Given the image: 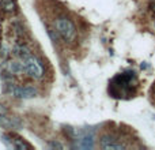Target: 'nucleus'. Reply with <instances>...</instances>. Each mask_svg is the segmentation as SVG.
<instances>
[{
	"mask_svg": "<svg viewBox=\"0 0 155 150\" xmlns=\"http://www.w3.org/2000/svg\"><path fill=\"white\" fill-rule=\"evenodd\" d=\"M137 86V79H136V74L134 71H125L123 74L116 75L112 79L109 85V93L112 97H131L135 94V89Z\"/></svg>",
	"mask_w": 155,
	"mask_h": 150,
	"instance_id": "f257e3e1",
	"label": "nucleus"
},
{
	"mask_svg": "<svg viewBox=\"0 0 155 150\" xmlns=\"http://www.w3.org/2000/svg\"><path fill=\"white\" fill-rule=\"evenodd\" d=\"M54 30L56 33L59 34V37L61 38L63 41L65 43H74L78 37V30H76V26L74 23V21L71 18L65 15H61V16H57L54 19Z\"/></svg>",
	"mask_w": 155,
	"mask_h": 150,
	"instance_id": "f03ea898",
	"label": "nucleus"
},
{
	"mask_svg": "<svg viewBox=\"0 0 155 150\" xmlns=\"http://www.w3.org/2000/svg\"><path fill=\"white\" fill-rule=\"evenodd\" d=\"M25 64V74L33 79H42L45 75V66H44L42 59L37 55H30L26 60H23Z\"/></svg>",
	"mask_w": 155,
	"mask_h": 150,
	"instance_id": "7ed1b4c3",
	"label": "nucleus"
},
{
	"mask_svg": "<svg viewBox=\"0 0 155 150\" xmlns=\"http://www.w3.org/2000/svg\"><path fill=\"white\" fill-rule=\"evenodd\" d=\"M8 91L18 100H30L37 97L38 90L34 85H8Z\"/></svg>",
	"mask_w": 155,
	"mask_h": 150,
	"instance_id": "20e7f679",
	"label": "nucleus"
},
{
	"mask_svg": "<svg viewBox=\"0 0 155 150\" xmlns=\"http://www.w3.org/2000/svg\"><path fill=\"white\" fill-rule=\"evenodd\" d=\"M99 146L105 150H121L127 149V145L123 143L117 137L110 134H104L99 139Z\"/></svg>",
	"mask_w": 155,
	"mask_h": 150,
	"instance_id": "39448f33",
	"label": "nucleus"
},
{
	"mask_svg": "<svg viewBox=\"0 0 155 150\" xmlns=\"http://www.w3.org/2000/svg\"><path fill=\"white\" fill-rule=\"evenodd\" d=\"M7 70L11 75H22L25 74V64L22 60H10L7 63Z\"/></svg>",
	"mask_w": 155,
	"mask_h": 150,
	"instance_id": "423d86ee",
	"label": "nucleus"
},
{
	"mask_svg": "<svg viewBox=\"0 0 155 150\" xmlns=\"http://www.w3.org/2000/svg\"><path fill=\"white\" fill-rule=\"evenodd\" d=\"M12 53H14V56H15L16 59H19V60H22V62H23V60H26L27 57L31 55V51H30L26 45L19 44V45H15L12 48Z\"/></svg>",
	"mask_w": 155,
	"mask_h": 150,
	"instance_id": "0eeeda50",
	"label": "nucleus"
},
{
	"mask_svg": "<svg viewBox=\"0 0 155 150\" xmlns=\"http://www.w3.org/2000/svg\"><path fill=\"white\" fill-rule=\"evenodd\" d=\"M0 8L7 14H15L18 11L15 0H0Z\"/></svg>",
	"mask_w": 155,
	"mask_h": 150,
	"instance_id": "6e6552de",
	"label": "nucleus"
},
{
	"mask_svg": "<svg viewBox=\"0 0 155 150\" xmlns=\"http://www.w3.org/2000/svg\"><path fill=\"white\" fill-rule=\"evenodd\" d=\"M80 142H79V146L83 149H93L94 148V135L93 134H83L82 137L79 138Z\"/></svg>",
	"mask_w": 155,
	"mask_h": 150,
	"instance_id": "1a4fd4ad",
	"label": "nucleus"
},
{
	"mask_svg": "<svg viewBox=\"0 0 155 150\" xmlns=\"http://www.w3.org/2000/svg\"><path fill=\"white\" fill-rule=\"evenodd\" d=\"M11 138H12V148H15V149H19V150H25V149H31V146L29 145V143L27 142H25L23 139H22V138H18V137H14L12 134L10 135Z\"/></svg>",
	"mask_w": 155,
	"mask_h": 150,
	"instance_id": "9d476101",
	"label": "nucleus"
},
{
	"mask_svg": "<svg viewBox=\"0 0 155 150\" xmlns=\"http://www.w3.org/2000/svg\"><path fill=\"white\" fill-rule=\"evenodd\" d=\"M150 10H151V12L155 15V0H153V2L150 3Z\"/></svg>",
	"mask_w": 155,
	"mask_h": 150,
	"instance_id": "9b49d317",
	"label": "nucleus"
},
{
	"mask_svg": "<svg viewBox=\"0 0 155 150\" xmlns=\"http://www.w3.org/2000/svg\"><path fill=\"white\" fill-rule=\"evenodd\" d=\"M0 51H2V46H0Z\"/></svg>",
	"mask_w": 155,
	"mask_h": 150,
	"instance_id": "f8f14e48",
	"label": "nucleus"
}]
</instances>
